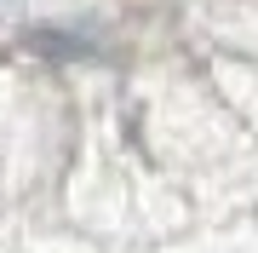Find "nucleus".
I'll return each mask as SVG.
<instances>
[]
</instances>
